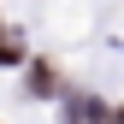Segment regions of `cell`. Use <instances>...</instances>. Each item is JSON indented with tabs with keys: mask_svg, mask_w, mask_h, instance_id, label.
Segmentation results:
<instances>
[{
	"mask_svg": "<svg viewBox=\"0 0 124 124\" xmlns=\"http://www.w3.org/2000/svg\"><path fill=\"white\" fill-rule=\"evenodd\" d=\"M18 59H24V47H18L12 36H0V65H18Z\"/></svg>",
	"mask_w": 124,
	"mask_h": 124,
	"instance_id": "6da1fadb",
	"label": "cell"
}]
</instances>
